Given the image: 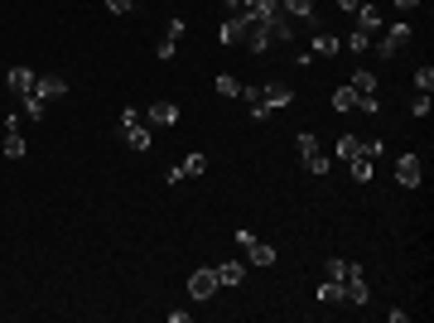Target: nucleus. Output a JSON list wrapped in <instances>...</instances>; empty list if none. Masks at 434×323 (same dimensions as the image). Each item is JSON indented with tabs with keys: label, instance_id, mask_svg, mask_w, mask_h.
I'll return each mask as SVG.
<instances>
[{
	"label": "nucleus",
	"instance_id": "1",
	"mask_svg": "<svg viewBox=\"0 0 434 323\" xmlns=\"http://www.w3.org/2000/svg\"><path fill=\"white\" fill-rule=\"evenodd\" d=\"M367 299H372L367 275H362V265H352V261H347V275H342V304H367Z\"/></svg>",
	"mask_w": 434,
	"mask_h": 323
},
{
	"label": "nucleus",
	"instance_id": "2",
	"mask_svg": "<svg viewBox=\"0 0 434 323\" xmlns=\"http://www.w3.org/2000/svg\"><path fill=\"white\" fill-rule=\"evenodd\" d=\"M251 24H256L251 15H227V19H222V29H217V44H227V49H232V44H246Z\"/></svg>",
	"mask_w": 434,
	"mask_h": 323
},
{
	"label": "nucleus",
	"instance_id": "3",
	"mask_svg": "<svg viewBox=\"0 0 434 323\" xmlns=\"http://www.w3.org/2000/svg\"><path fill=\"white\" fill-rule=\"evenodd\" d=\"M217 290H222L217 265H203V270H193V275H189V295H193V299H213Z\"/></svg>",
	"mask_w": 434,
	"mask_h": 323
},
{
	"label": "nucleus",
	"instance_id": "4",
	"mask_svg": "<svg viewBox=\"0 0 434 323\" xmlns=\"http://www.w3.org/2000/svg\"><path fill=\"white\" fill-rule=\"evenodd\" d=\"M420 179H425V159L420 155H401L396 159V184L401 189H420Z\"/></svg>",
	"mask_w": 434,
	"mask_h": 323
},
{
	"label": "nucleus",
	"instance_id": "5",
	"mask_svg": "<svg viewBox=\"0 0 434 323\" xmlns=\"http://www.w3.org/2000/svg\"><path fill=\"white\" fill-rule=\"evenodd\" d=\"M406 44H410V24H391V29H386V39H376L372 49H376L381 58H396Z\"/></svg>",
	"mask_w": 434,
	"mask_h": 323
},
{
	"label": "nucleus",
	"instance_id": "6",
	"mask_svg": "<svg viewBox=\"0 0 434 323\" xmlns=\"http://www.w3.org/2000/svg\"><path fill=\"white\" fill-rule=\"evenodd\" d=\"M338 49H342V39L338 34H328V29H314V39H309V58H338Z\"/></svg>",
	"mask_w": 434,
	"mask_h": 323
},
{
	"label": "nucleus",
	"instance_id": "7",
	"mask_svg": "<svg viewBox=\"0 0 434 323\" xmlns=\"http://www.w3.org/2000/svg\"><path fill=\"white\" fill-rule=\"evenodd\" d=\"M261 29H266L270 49H280V44H290V39H295V19H290V15H275V19H266Z\"/></svg>",
	"mask_w": 434,
	"mask_h": 323
},
{
	"label": "nucleus",
	"instance_id": "8",
	"mask_svg": "<svg viewBox=\"0 0 434 323\" xmlns=\"http://www.w3.org/2000/svg\"><path fill=\"white\" fill-rule=\"evenodd\" d=\"M5 87H10V97H29L34 92V73L29 68H5Z\"/></svg>",
	"mask_w": 434,
	"mask_h": 323
},
{
	"label": "nucleus",
	"instance_id": "9",
	"mask_svg": "<svg viewBox=\"0 0 434 323\" xmlns=\"http://www.w3.org/2000/svg\"><path fill=\"white\" fill-rule=\"evenodd\" d=\"M280 10H285L290 19H304L309 29H319V10H314V0H280Z\"/></svg>",
	"mask_w": 434,
	"mask_h": 323
},
{
	"label": "nucleus",
	"instance_id": "10",
	"mask_svg": "<svg viewBox=\"0 0 434 323\" xmlns=\"http://www.w3.org/2000/svg\"><path fill=\"white\" fill-rule=\"evenodd\" d=\"M63 92H68V78H53V73H49V78H34V97H44V102H58Z\"/></svg>",
	"mask_w": 434,
	"mask_h": 323
},
{
	"label": "nucleus",
	"instance_id": "11",
	"mask_svg": "<svg viewBox=\"0 0 434 323\" xmlns=\"http://www.w3.org/2000/svg\"><path fill=\"white\" fill-rule=\"evenodd\" d=\"M261 97H266V107H290L295 102V87L290 82H261Z\"/></svg>",
	"mask_w": 434,
	"mask_h": 323
},
{
	"label": "nucleus",
	"instance_id": "12",
	"mask_svg": "<svg viewBox=\"0 0 434 323\" xmlns=\"http://www.w3.org/2000/svg\"><path fill=\"white\" fill-rule=\"evenodd\" d=\"M241 102H246V111H251V121H270V107H266L261 87H241Z\"/></svg>",
	"mask_w": 434,
	"mask_h": 323
},
{
	"label": "nucleus",
	"instance_id": "13",
	"mask_svg": "<svg viewBox=\"0 0 434 323\" xmlns=\"http://www.w3.org/2000/svg\"><path fill=\"white\" fill-rule=\"evenodd\" d=\"M352 15H357V29H367V34H376V29H381V10H376L372 0H362Z\"/></svg>",
	"mask_w": 434,
	"mask_h": 323
},
{
	"label": "nucleus",
	"instance_id": "14",
	"mask_svg": "<svg viewBox=\"0 0 434 323\" xmlns=\"http://www.w3.org/2000/svg\"><path fill=\"white\" fill-rule=\"evenodd\" d=\"M241 251H246V261H251V265H275V246H270V241H261V236H256L251 246H241Z\"/></svg>",
	"mask_w": 434,
	"mask_h": 323
},
{
	"label": "nucleus",
	"instance_id": "15",
	"mask_svg": "<svg viewBox=\"0 0 434 323\" xmlns=\"http://www.w3.org/2000/svg\"><path fill=\"white\" fill-rule=\"evenodd\" d=\"M347 87L362 92V97H372V92H376V73H372V68H357V73L347 78Z\"/></svg>",
	"mask_w": 434,
	"mask_h": 323
},
{
	"label": "nucleus",
	"instance_id": "16",
	"mask_svg": "<svg viewBox=\"0 0 434 323\" xmlns=\"http://www.w3.org/2000/svg\"><path fill=\"white\" fill-rule=\"evenodd\" d=\"M333 155H338V159H342V164H347V159H357V155H362V140H357V135H347V130H342V135H338V145H333Z\"/></svg>",
	"mask_w": 434,
	"mask_h": 323
},
{
	"label": "nucleus",
	"instance_id": "17",
	"mask_svg": "<svg viewBox=\"0 0 434 323\" xmlns=\"http://www.w3.org/2000/svg\"><path fill=\"white\" fill-rule=\"evenodd\" d=\"M217 280H222V285H241V280H246V265H241V261H222V265H217Z\"/></svg>",
	"mask_w": 434,
	"mask_h": 323
},
{
	"label": "nucleus",
	"instance_id": "18",
	"mask_svg": "<svg viewBox=\"0 0 434 323\" xmlns=\"http://www.w3.org/2000/svg\"><path fill=\"white\" fill-rule=\"evenodd\" d=\"M357 102H362V92H352V87H338V92H333V111H342V116L357 111Z\"/></svg>",
	"mask_w": 434,
	"mask_h": 323
},
{
	"label": "nucleus",
	"instance_id": "19",
	"mask_svg": "<svg viewBox=\"0 0 434 323\" xmlns=\"http://www.w3.org/2000/svg\"><path fill=\"white\" fill-rule=\"evenodd\" d=\"M150 121H155V125H174V121H179V107H174V102H155V107H150Z\"/></svg>",
	"mask_w": 434,
	"mask_h": 323
},
{
	"label": "nucleus",
	"instance_id": "20",
	"mask_svg": "<svg viewBox=\"0 0 434 323\" xmlns=\"http://www.w3.org/2000/svg\"><path fill=\"white\" fill-rule=\"evenodd\" d=\"M24 155H29L24 135H19V130H5V159H24Z\"/></svg>",
	"mask_w": 434,
	"mask_h": 323
},
{
	"label": "nucleus",
	"instance_id": "21",
	"mask_svg": "<svg viewBox=\"0 0 434 323\" xmlns=\"http://www.w3.org/2000/svg\"><path fill=\"white\" fill-rule=\"evenodd\" d=\"M347 169H352V179H357V184H367V179L376 174V159H367V155H357V159H347Z\"/></svg>",
	"mask_w": 434,
	"mask_h": 323
},
{
	"label": "nucleus",
	"instance_id": "22",
	"mask_svg": "<svg viewBox=\"0 0 434 323\" xmlns=\"http://www.w3.org/2000/svg\"><path fill=\"white\" fill-rule=\"evenodd\" d=\"M304 169H309V174H314V179H324L328 169H333V159H328L324 150H314V155H304Z\"/></svg>",
	"mask_w": 434,
	"mask_h": 323
},
{
	"label": "nucleus",
	"instance_id": "23",
	"mask_svg": "<svg viewBox=\"0 0 434 323\" xmlns=\"http://www.w3.org/2000/svg\"><path fill=\"white\" fill-rule=\"evenodd\" d=\"M15 107L24 111V116H29V121H39V116H44V107H49V102H44V97H34V92H29V97H15Z\"/></svg>",
	"mask_w": 434,
	"mask_h": 323
},
{
	"label": "nucleus",
	"instance_id": "24",
	"mask_svg": "<svg viewBox=\"0 0 434 323\" xmlns=\"http://www.w3.org/2000/svg\"><path fill=\"white\" fill-rule=\"evenodd\" d=\"M319 304H342V280H324L319 285Z\"/></svg>",
	"mask_w": 434,
	"mask_h": 323
},
{
	"label": "nucleus",
	"instance_id": "25",
	"mask_svg": "<svg viewBox=\"0 0 434 323\" xmlns=\"http://www.w3.org/2000/svg\"><path fill=\"white\" fill-rule=\"evenodd\" d=\"M372 44H376V34H367V29H352V34H347V49H352V53H367Z\"/></svg>",
	"mask_w": 434,
	"mask_h": 323
},
{
	"label": "nucleus",
	"instance_id": "26",
	"mask_svg": "<svg viewBox=\"0 0 434 323\" xmlns=\"http://www.w3.org/2000/svg\"><path fill=\"white\" fill-rule=\"evenodd\" d=\"M179 169H184V179H189V174L198 179V174L208 169V155H184V159H179Z\"/></svg>",
	"mask_w": 434,
	"mask_h": 323
},
{
	"label": "nucleus",
	"instance_id": "27",
	"mask_svg": "<svg viewBox=\"0 0 434 323\" xmlns=\"http://www.w3.org/2000/svg\"><path fill=\"white\" fill-rule=\"evenodd\" d=\"M217 97H241V82H236V78H232V73H217Z\"/></svg>",
	"mask_w": 434,
	"mask_h": 323
},
{
	"label": "nucleus",
	"instance_id": "28",
	"mask_svg": "<svg viewBox=\"0 0 434 323\" xmlns=\"http://www.w3.org/2000/svg\"><path fill=\"white\" fill-rule=\"evenodd\" d=\"M125 145H130V150H150V130H145V125H130V130H125Z\"/></svg>",
	"mask_w": 434,
	"mask_h": 323
},
{
	"label": "nucleus",
	"instance_id": "29",
	"mask_svg": "<svg viewBox=\"0 0 434 323\" xmlns=\"http://www.w3.org/2000/svg\"><path fill=\"white\" fill-rule=\"evenodd\" d=\"M410 82H415V92H434V68H430V63H425V68H415V78H410Z\"/></svg>",
	"mask_w": 434,
	"mask_h": 323
},
{
	"label": "nucleus",
	"instance_id": "30",
	"mask_svg": "<svg viewBox=\"0 0 434 323\" xmlns=\"http://www.w3.org/2000/svg\"><path fill=\"white\" fill-rule=\"evenodd\" d=\"M430 111H434L430 92H415V97H410V116H430Z\"/></svg>",
	"mask_w": 434,
	"mask_h": 323
},
{
	"label": "nucleus",
	"instance_id": "31",
	"mask_svg": "<svg viewBox=\"0 0 434 323\" xmlns=\"http://www.w3.org/2000/svg\"><path fill=\"white\" fill-rule=\"evenodd\" d=\"M295 145H300V155H314V150H319V135H314V130H300Z\"/></svg>",
	"mask_w": 434,
	"mask_h": 323
},
{
	"label": "nucleus",
	"instance_id": "32",
	"mask_svg": "<svg viewBox=\"0 0 434 323\" xmlns=\"http://www.w3.org/2000/svg\"><path fill=\"white\" fill-rule=\"evenodd\" d=\"M324 275H328V280H342V275H347V261H342V256L324 261Z\"/></svg>",
	"mask_w": 434,
	"mask_h": 323
},
{
	"label": "nucleus",
	"instance_id": "33",
	"mask_svg": "<svg viewBox=\"0 0 434 323\" xmlns=\"http://www.w3.org/2000/svg\"><path fill=\"white\" fill-rule=\"evenodd\" d=\"M174 49H179V44H174V39H169V34H164V39H159V44H155V58H159V63H169V58H174Z\"/></svg>",
	"mask_w": 434,
	"mask_h": 323
},
{
	"label": "nucleus",
	"instance_id": "34",
	"mask_svg": "<svg viewBox=\"0 0 434 323\" xmlns=\"http://www.w3.org/2000/svg\"><path fill=\"white\" fill-rule=\"evenodd\" d=\"M130 125H140V111H135V107L121 111V130H130Z\"/></svg>",
	"mask_w": 434,
	"mask_h": 323
},
{
	"label": "nucleus",
	"instance_id": "35",
	"mask_svg": "<svg viewBox=\"0 0 434 323\" xmlns=\"http://www.w3.org/2000/svg\"><path fill=\"white\" fill-rule=\"evenodd\" d=\"M107 10H111V15H130V10H135V0H107Z\"/></svg>",
	"mask_w": 434,
	"mask_h": 323
},
{
	"label": "nucleus",
	"instance_id": "36",
	"mask_svg": "<svg viewBox=\"0 0 434 323\" xmlns=\"http://www.w3.org/2000/svg\"><path fill=\"white\" fill-rule=\"evenodd\" d=\"M391 5H396V10H401V15H410V10H415V5H420V0H391Z\"/></svg>",
	"mask_w": 434,
	"mask_h": 323
},
{
	"label": "nucleus",
	"instance_id": "37",
	"mask_svg": "<svg viewBox=\"0 0 434 323\" xmlns=\"http://www.w3.org/2000/svg\"><path fill=\"white\" fill-rule=\"evenodd\" d=\"M357 5H362V0H338V10H342V15H352Z\"/></svg>",
	"mask_w": 434,
	"mask_h": 323
},
{
	"label": "nucleus",
	"instance_id": "38",
	"mask_svg": "<svg viewBox=\"0 0 434 323\" xmlns=\"http://www.w3.org/2000/svg\"><path fill=\"white\" fill-rule=\"evenodd\" d=\"M0 78H5V73H0Z\"/></svg>",
	"mask_w": 434,
	"mask_h": 323
}]
</instances>
